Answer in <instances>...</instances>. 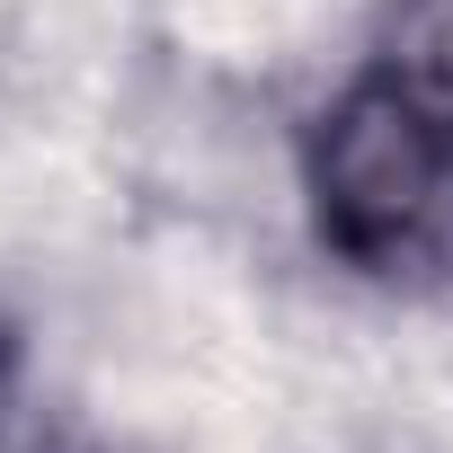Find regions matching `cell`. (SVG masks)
Listing matches in <instances>:
<instances>
[{"label": "cell", "instance_id": "4", "mask_svg": "<svg viewBox=\"0 0 453 453\" xmlns=\"http://www.w3.org/2000/svg\"><path fill=\"white\" fill-rule=\"evenodd\" d=\"M36 453H125V444H107V435H54V444H36Z\"/></svg>", "mask_w": 453, "mask_h": 453}, {"label": "cell", "instance_id": "1", "mask_svg": "<svg viewBox=\"0 0 453 453\" xmlns=\"http://www.w3.org/2000/svg\"><path fill=\"white\" fill-rule=\"evenodd\" d=\"M294 160H303L311 241L338 267L373 285L453 276V134L418 116L391 81L356 63L311 107Z\"/></svg>", "mask_w": 453, "mask_h": 453}, {"label": "cell", "instance_id": "3", "mask_svg": "<svg viewBox=\"0 0 453 453\" xmlns=\"http://www.w3.org/2000/svg\"><path fill=\"white\" fill-rule=\"evenodd\" d=\"M19 409H27V329H19L10 303H0V435L19 426Z\"/></svg>", "mask_w": 453, "mask_h": 453}, {"label": "cell", "instance_id": "2", "mask_svg": "<svg viewBox=\"0 0 453 453\" xmlns=\"http://www.w3.org/2000/svg\"><path fill=\"white\" fill-rule=\"evenodd\" d=\"M365 72L453 134V0H382L365 36Z\"/></svg>", "mask_w": 453, "mask_h": 453}]
</instances>
